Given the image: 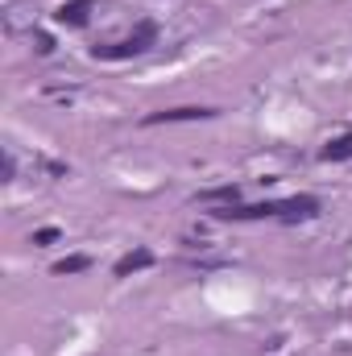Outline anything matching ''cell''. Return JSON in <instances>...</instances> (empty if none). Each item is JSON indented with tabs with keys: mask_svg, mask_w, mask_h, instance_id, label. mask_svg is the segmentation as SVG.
Returning <instances> with one entry per match:
<instances>
[{
	"mask_svg": "<svg viewBox=\"0 0 352 356\" xmlns=\"http://www.w3.org/2000/svg\"><path fill=\"white\" fill-rule=\"evenodd\" d=\"M158 42V25L154 21H141L125 42H112V46H95L91 54L95 58H104V63H120V58H137V54H145L150 46Z\"/></svg>",
	"mask_w": 352,
	"mask_h": 356,
	"instance_id": "6da1fadb",
	"label": "cell"
},
{
	"mask_svg": "<svg viewBox=\"0 0 352 356\" xmlns=\"http://www.w3.org/2000/svg\"><path fill=\"white\" fill-rule=\"evenodd\" d=\"M319 216V199L315 195H294L278 203V220L282 224H298V220H315Z\"/></svg>",
	"mask_w": 352,
	"mask_h": 356,
	"instance_id": "7a4b0ae2",
	"label": "cell"
},
{
	"mask_svg": "<svg viewBox=\"0 0 352 356\" xmlns=\"http://www.w3.org/2000/svg\"><path fill=\"white\" fill-rule=\"evenodd\" d=\"M216 112L211 108H195V104H186V108H162V112H150L141 124L145 129H154V124H178V120H211Z\"/></svg>",
	"mask_w": 352,
	"mask_h": 356,
	"instance_id": "3957f363",
	"label": "cell"
},
{
	"mask_svg": "<svg viewBox=\"0 0 352 356\" xmlns=\"http://www.w3.org/2000/svg\"><path fill=\"white\" fill-rule=\"evenodd\" d=\"M91 8H95V0H63L54 8V21L58 25H71V29H83L91 21Z\"/></svg>",
	"mask_w": 352,
	"mask_h": 356,
	"instance_id": "277c9868",
	"label": "cell"
},
{
	"mask_svg": "<svg viewBox=\"0 0 352 356\" xmlns=\"http://www.w3.org/2000/svg\"><path fill=\"white\" fill-rule=\"evenodd\" d=\"M154 261H158V257H154V249H133V253H125V257L112 266V277H133V273H145Z\"/></svg>",
	"mask_w": 352,
	"mask_h": 356,
	"instance_id": "5b68a950",
	"label": "cell"
},
{
	"mask_svg": "<svg viewBox=\"0 0 352 356\" xmlns=\"http://www.w3.org/2000/svg\"><path fill=\"white\" fill-rule=\"evenodd\" d=\"M319 158H323V162H352V133L336 137V141H328V145L319 149Z\"/></svg>",
	"mask_w": 352,
	"mask_h": 356,
	"instance_id": "8992f818",
	"label": "cell"
},
{
	"mask_svg": "<svg viewBox=\"0 0 352 356\" xmlns=\"http://www.w3.org/2000/svg\"><path fill=\"white\" fill-rule=\"evenodd\" d=\"M83 269H91V257H88V253H71V257L54 261L50 273H54V277H71V273H83Z\"/></svg>",
	"mask_w": 352,
	"mask_h": 356,
	"instance_id": "52a82bcc",
	"label": "cell"
},
{
	"mask_svg": "<svg viewBox=\"0 0 352 356\" xmlns=\"http://www.w3.org/2000/svg\"><path fill=\"white\" fill-rule=\"evenodd\" d=\"M199 199H203V203H224V207H232V203L241 199V191H237V186H216V191H203Z\"/></svg>",
	"mask_w": 352,
	"mask_h": 356,
	"instance_id": "ba28073f",
	"label": "cell"
},
{
	"mask_svg": "<svg viewBox=\"0 0 352 356\" xmlns=\"http://www.w3.org/2000/svg\"><path fill=\"white\" fill-rule=\"evenodd\" d=\"M33 50L38 54H54V38L50 33H33Z\"/></svg>",
	"mask_w": 352,
	"mask_h": 356,
	"instance_id": "9c48e42d",
	"label": "cell"
},
{
	"mask_svg": "<svg viewBox=\"0 0 352 356\" xmlns=\"http://www.w3.org/2000/svg\"><path fill=\"white\" fill-rule=\"evenodd\" d=\"M58 236H63L58 228H38V232H33V245H54Z\"/></svg>",
	"mask_w": 352,
	"mask_h": 356,
	"instance_id": "30bf717a",
	"label": "cell"
}]
</instances>
